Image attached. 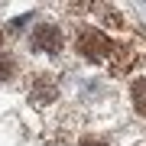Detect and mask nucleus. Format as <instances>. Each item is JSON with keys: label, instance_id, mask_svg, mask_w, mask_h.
Listing matches in <instances>:
<instances>
[{"label": "nucleus", "instance_id": "nucleus-1", "mask_svg": "<svg viewBox=\"0 0 146 146\" xmlns=\"http://www.w3.org/2000/svg\"><path fill=\"white\" fill-rule=\"evenodd\" d=\"M78 52L88 62H107V58H114L117 46L104 29H81L78 33Z\"/></svg>", "mask_w": 146, "mask_h": 146}, {"label": "nucleus", "instance_id": "nucleus-2", "mask_svg": "<svg viewBox=\"0 0 146 146\" xmlns=\"http://www.w3.org/2000/svg\"><path fill=\"white\" fill-rule=\"evenodd\" d=\"M33 46H36L39 52H58V49H62V33H58V26L39 23L36 33H33Z\"/></svg>", "mask_w": 146, "mask_h": 146}, {"label": "nucleus", "instance_id": "nucleus-3", "mask_svg": "<svg viewBox=\"0 0 146 146\" xmlns=\"http://www.w3.org/2000/svg\"><path fill=\"white\" fill-rule=\"evenodd\" d=\"M33 88H36V94H33V101H49V98H55V84L46 78V75H42V78H36V84H33Z\"/></svg>", "mask_w": 146, "mask_h": 146}, {"label": "nucleus", "instance_id": "nucleus-4", "mask_svg": "<svg viewBox=\"0 0 146 146\" xmlns=\"http://www.w3.org/2000/svg\"><path fill=\"white\" fill-rule=\"evenodd\" d=\"M130 94H133V107H136V110H140V114L146 117V81H133Z\"/></svg>", "mask_w": 146, "mask_h": 146}, {"label": "nucleus", "instance_id": "nucleus-5", "mask_svg": "<svg viewBox=\"0 0 146 146\" xmlns=\"http://www.w3.org/2000/svg\"><path fill=\"white\" fill-rule=\"evenodd\" d=\"M10 75H13V58L0 52V81H10Z\"/></svg>", "mask_w": 146, "mask_h": 146}, {"label": "nucleus", "instance_id": "nucleus-6", "mask_svg": "<svg viewBox=\"0 0 146 146\" xmlns=\"http://www.w3.org/2000/svg\"><path fill=\"white\" fill-rule=\"evenodd\" d=\"M81 146H107V143H104V140H84Z\"/></svg>", "mask_w": 146, "mask_h": 146}]
</instances>
